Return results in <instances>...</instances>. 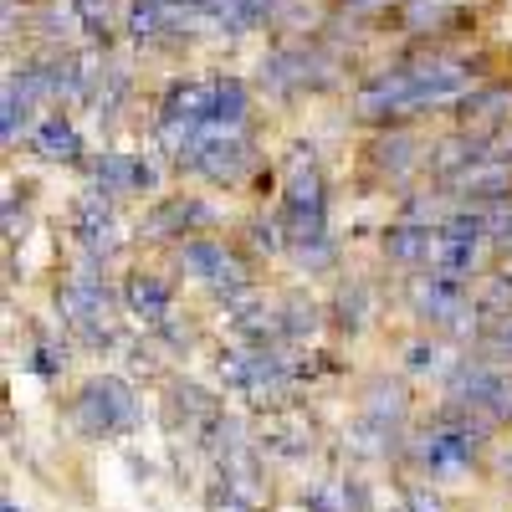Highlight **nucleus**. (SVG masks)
<instances>
[{
    "label": "nucleus",
    "instance_id": "21",
    "mask_svg": "<svg viewBox=\"0 0 512 512\" xmlns=\"http://www.w3.org/2000/svg\"><path fill=\"white\" fill-rule=\"evenodd\" d=\"M88 175H93V190L123 200V195H134V154H123V149H103L93 164H88Z\"/></svg>",
    "mask_w": 512,
    "mask_h": 512
},
{
    "label": "nucleus",
    "instance_id": "4",
    "mask_svg": "<svg viewBox=\"0 0 512 512\" xmlns=\"http://www.w3.org/2000/svg\"><path fill=\"white\" fill-rule=\"evenodd\" d=\"M487 431H492V420H482V415L441 410V420L410 446V456H415V466L425 477H461V472H472V466H477Z\"/></svg>",
    "mask_w": 512,
    "mask_h": 512
},
{
    "label": "nucleus",
    "instance_id": "13",
    "mask_svg": "<svg viewBox=\"0 0 512 512\" xmlns=\"http://www.w3.org/2000/svg\"><path fill=\"white\" fill-rule=\"evenodd\" d=\"M436 241H441V231L436 226H420V221H390L379 231V256L390 267H400V272H420V267H431V256H436Z\"/></svg>",
    "mask_w": 512,
    "mask_h": 512
},
{
    "label": "nucleus",
    "instance_id": "23",
    "mask_svg": "<svg viewBox=\"0 0 512 512\" xmlns=\"http://www.w3.org/2000/svg\"><path fill=\"white\" fill-rule=\"evenodd\" d=\"M277 11H282V0H231L226 16H221L216 26H221L226 36H246V31H256V26L277 21Z\"/></svg>",
    "mask_w": 512,
    "mask_h": 512
},
{
    "label": "nucleus",
    "instance_id": "12",
    "mask_svg": "<svg viewBox=\"0 0 512 512\" xmlns=\"http://www.w3.org/2000/svg\"><path fill=\"white\" fill-rule=\"evenodd\" d=\"M451 118L461 128H487V134H497V128H512V77H487L477 82L472 93H461L451 103Z\"/></svg>",
    "mask_w": 512,
    "mask_h": 512
},
{
    "label": "nucleus",
    "instance_id": "36",
    "mask_svg": "<svg viewBox=\"0 0 512 512\" xmlns=\"http://www.w3.org/2000/svg\"><path fill=\"white\" fill-rule=\"evenodd\" d=\"M502 477H512V446H507V456H502Z\"/></svg>",
    "mask_w": 512,
    "mask_h": 512
},
{
    "label": "nucleus",
    "instance_id": "19",
    "mask_svg": "<svg viewBox=\"0 0 512 512\" xmlns=\"http://www.w3.org/2000/svg\"><path fill=\"white\" fill-rule=\"evenodd\" d=\"M364 415L369 420H379L384 431H405V415H410V395H405V384H395V379H374L369 390H364Z\"/></svg>",
    "mask_w": 512,
    "mask_h": 512
},
{
    "label": "nucleus",
    "instance_id": "15",
    "mask_svg": "<svg viewBox=\"0 0 512 512\" xmlns=\"http://www.w3.org/2000/svg\"><path fill=\"white\" fill-rule=\"evenodd\" d=\"M210 88H216V98H210V123L205 128L210 134H246L251 128V88L231 72H216Z\"/></svg>",
    "mask_w": 512,
    "mask_h": 512
},
{
    "label": "nucleus",
    "instance_id": "17",
    "mask_svg": "<svg viewBox=\"0 0 512 512\" xmlns=\"http://www.w3.org/2000/svg\"><path fill=\"white\" fill-rule=\"evenodd\" d=\"M277 318H282V344H313V338L323 333V323H328V308L313 303L308 292H287Z\"/></svg>",
    "mask_w": 512,
    "mask_h": 512
},
{
    "label": "nucleus",
    "instance_id": "10",
    "mask_svg": "<svg viewBox=\"0 0 512 512\" xmlns=\"http://www.w3.org/2000/svg\"><path fill=\"white\" fill-rule=\"evenodd\" d=\"M472 21V0H405V6L395 11V26L400 36L420 41V47H436V41H451V36H466L461 26Z\"/></svg>",
    "mask_w": 512,
    "mask_h": 512
},
{
    "label": "nucleus",
    "instance_id": "16",
    "mask_svg": "<svg viewBox=\"0 0 512 512\" xmlns=\"http://www.w3.org/2000/svg\"><path fill=\"white\" fill-rule=\"evenodd\" d=\"M328 318L338 333H364L374 318V287L364 277H344L333 292V303H328Z\"/></svg>",
    "mask_w": 512,
    "mask_h": 512
},
{
    "label": "nucleus",
    "instance_id": "28",
    "mask_svg": "<svg viewBox=\"0 0 512 512\" xmlns=\"http://www.w3.org/2000/svg\"><path fill=\"white\" fill-rule=\"evenodd\" d=\"M26 369H31L36 379L57 384V379L67 374V344H52V338H36L31 354H26Z\"/></svg>",
    "mask_w": 512,
    "mask_h": 512
},
{
    "label": "nucleus",
    "instance_id": "14",
    "mask_svg": "<svg viewBox=\"0 0 512 512\" xmlns=\"http://www.w3.org/2000/svg\"><path fill=\"white\" fill-rule=\"evenodd\" d=\"M31 149H36V159H47V164H82L88 144H82L77 123H72V108L57 103V108L41 113V123L31 128Z\"/></svg>",
    "mask_w": 512,
    "mask_h": 512
},
{
    "label": "nucleus",
    "instance_id": "3",
    "mask_svg": "<svg viewBox=\"0 0 512 512\" xmlns=\"http://www.w3.org/2000/svg\"><path fill=\"white\" fill-rule=\"evenodd\" d=\"M277 221H282L287 241L328 231V175H323L313 144H292V154H287L282 190H277Z\"/></svg>",
    "mask_w": 512,
    "mask_h": 512
},
{
    "label": "nucleus",
    "instance_id": "38",
    "mask_svg": "<svg viewBox=\"0 0 512 512\" xmlns=\"http://www.w3.org/2000/svg\"><path fill=\"white\" fill-rule=\"evenodd\" d=\"M0 512H26V507H16V502H11V497H6V507H0Z\"/></svg>",
    "mask_w": 512,
    "mask_h": 512
},
{
    "label": "nucleus",
    "instance_id": "5",
    "mask_svg": "<svg viewBox=\"0 0 512 512\" xmlns=\"http://www.w3.org/2000/svg\"><path fill=\"white\" fill-rule=\"evenodd\" d=\"M425 113V93H420V77L410 62H390V67H374L359 77L354 88V118L369 128H390V123H420Z\"/></svg>",
    "mask_w": 512,
    "mask_h": 512
},
{
    "label": "nucleus",
    "instance_id": "33",
    "mask_svg": "<svg viewBox=\"0 0 512 512\" xmlns=\"http://www.w3.org/2000/svg\"><path fill=\"white\" fill-rule=\"evenodd\" d=\"M159 185H164V169L149 154H134V195H159Z\"/></svg>",
    "mask_w": 512,
    "mask_h": 512
},
{
    "label": "nucleus",
    "instance_id": "1",
    "mask_svg": "<svg viewBox=\"0 0 512 512\" xmlns=\"http://www.w3.org/2000/svg\"><path fill=\"white\" fill-rule=\"evenodd\" d=\"M405 303H410V318L425 328L451 333V338H466V333L477 338V323H482L477 282H456V277H441L436 267H420L405 282Z\"/></svg>",
    "mask_w": 512,
    "mask_h": 512
},
{
    "label": "nucleus",
    "instance_id": "24",
    "mask_svg": "<svg viewBox=\"0 0 512 512\" xmlns=\"http://www.w3.org/2000/svg\"><path fill=\"white\" fill-rule=\"evenodd\" d=\"M180 415H185V425H200V420L216 415V405H210V395L200 390V384L175 379V384H169V420L180 425Z\"/></svg>",
    "mask_w": 512,
    "mask_h": 512
},
{
    "label": "nucleus",
    "instance_id": "18",
    "mask_svg": "<svg viewBox=\"0 0 512 512\" xmlns=\"http://www.w3.org/2000/svg\"><path fill=\"white\" fill-rule=\"evenodd\" d=\"M487 251H492V246H482V241H451V236H441L431 267H436L441 277H456V282H477V277H487V272H482Z\"/></svg>",
    "mask_w": 512,
    "mask_h": 512
},
{
    "label": "nucleus",
    "instance_id": "2",
    "mask_svg": "<svg viewBox=\"0 0 512 512\" xmlns=\"http://www.w3.org/2000/svg\"><path fill=\"white\" fill-rule=\"evenodd\" d=\"M72 425H77L88 441L134 436L139 425H144L139 390H134L123 374H93V379H82L77 395H72Z\"/></svg>",
    "mask_w": 512,
    "mask_h": 512
},
{
    "label": "nucleus",
    "instance_id": "6",
    "mask_svg": "<svg viewBox=\"0 0 512 512\" xmlns=\"http://www.w3.org/2000/svg\"><path fill=\"white\" fill-rule=\"evenodd\" d=\"M175 272L190 277V282H200L210 297H226V292L256 282L251 277V262L241 256V246L226 241V236H216V231L175 241Z\"/></svg>",
    "mask_w": 512,
    "mask_h": 512
},
{
    "label": "nucleus",
    "instance_id": "7",
    "mask_svg": "<svg viewBox=\"0 0 512 512\" xmlns=\"http://www.w3.org/2000/svg\"><path fill=\"white\" fill-rule=\"evenodd\" d=\"M446 390L451 400H461L472 415L482 420H512V374L502 364H492L487 354H472V359H456L446 369Z\"/></svg>",
    "mask_w": 512,
    "mask_h": 512
},
{
    "label": "nucleus",
    "instance_id": "9",
    "mask_svg": "<svg viewBox=\"0 0 512 512\" xmlns=\"http://www.w3.org/2000/svg\"><path fill=\"white\" fill-rule=\"evenodd\" d=\"M221 226V210L205 195H159L149 205V216L139 226V236L149 241H185V236H205Z\"/></svg>",
    "mask_w": 512,
    "mask_h": 512
},
{
    "label": "nucleus",
    "instance_id": "27",
    "mask_svg": "<svg viewBox=\"0 0 512 512\" xmlns=\"http://www.w3.org/2000/svg\"><path fill=\"white\" fill-rule=\"evenodd\" d=\"M241 236H246V246H251L256 256H287V231H282V221H277V210H272V216H251V221L241 226Z\"/></svg>",
    "mask_w": 512,
    "mask_h": 512
},
{
    "label": "nucleus",
    "instance_id": "30",
    "mask_svg": "<svg viewBox=\"0 0 512 512\" xmlns=\"http://www.w3.org/2000/svg\"><path fill=\"white\" fill-rule=\"evenodd\" d=\"M441 369V344L436 338H410L405 344V374H431Z\"/></svg>",
    "mask_w": 512,
    "mask_h": 512
},
{
    "label": "nucleus",
    "instance_id": "37",
    "mask_svg": "<svg viewBox=\"0 0 512 512\" xmlns=\"http://www.w3.org/2000/svg\"><path fill=\"white\" fill-rule=\"evenodd\" d=\"M497 144H512V128H497Z\"/></svg>",
    "mask_w": 512,
    "mask_h": 512
},
{
    "label": "nucleus",
    "instance_id": "20",
    "mask_svg": "<svg viewBox=\"0 0 512 512\" xmlns=\"http://www.w3.org/2000/svg\"><path fill=\"white\" fill-rule=\"evenodd\" d=\"M287 256H292V267H297V272H308V277L333 272V267H338V236H333V226H328V231H313V236L287 241Z\"/></svg>",
    "mask_w": 512,
    "mask_h": 512
},
{
    "label": "nucleus",
    "instance_id": "29",
    "mask_svg": "<svg viewBox=\"0 0 512 512\" xmlns=\"http://www.w3.org/2000/svg\"><path fill=\"white\" fill-rule=\"evenodd\" d=\"M477 308H482V318L512 313V267L507 272H487V287L477 292Z\"/></svg>",
    "mask_w": 512,
    "mask_h": 512
},
{
    "label": "nucleus",
    "instance_id": "11",
    "mask_svg": "<svg viewBox=\"0 0 512 512\" xmlns=\"http://www.w3.org/2000/svg\"><path fill=\"white\" fill-rule=\"evenodd\" d=\"M118 303L144 328H159L169 313H175V287H169V277H159L154 267H128L123 282H118Z\"/></svg>",
    "mask_w": 512,
    "mask_h": 512
},
{
    "label": "nucleus",
    "instance_id": "35",
    "mask_svg": "<svg viewBox=\"0 0 512 512\" xmlns=\"http://www.w3.org/2000/svg\"><path fill=\"white\" fill-rule=\"evenodd\" d=\"M405 512H446L431 487H405Z\"/></svg>",
    "mask_w": 512,
    "mask_h": 512
},
{
    "label": "nucleus",
    "instance_id": "34",
    "mask_svg": "<svg viewBox=\"0 0 512 512\" xmlns=\"http://www.w3.org/2000/svg\"><path fill=\"white\" fill-rule=\"evenodd\" d=\"M338 492H344V512H369V487L359 477H344V482H338Z\"/></svg>",
    "mask_w": 512,
    "mask_h": 512
},
{
    "label": "nucleus",
    "instance_id": "22",
    "mask_svg": "<svg viewBox=\"0 0 512 512\" xmlns=\"http://www.w3.org/2000/svg\"><path fill=\"white\" fill-rule=\"evenodd\" d=\"M72 11H77V26L82 36H88V47L98 52H113V0H72Z\"/></svg>",
    "mask_w": 512,
    "mask_h": 512
},
{
    "label": "nucleus",
    "instance_id": "25",
    "mask_svg": "<svg viewBox=\"0 0 512 512\" xmlns=\"http://www.w3.org/2000/svg\"><path fill=\"white\" fill-rule=\"evenodd\" d=\"M128 93H134V72H128L123 62H108V72H103V88H98V123H113L118 118V108L128 103Z\"/></svg>",
    "mask_w": 512,
    "mask_h": 512
},
{
    "label": "nucleus",
    "instance_id": "26",
    "mask_svg": "<svg viewBox=\"0 0 512 512\" xmlns=\"http://www.w3.org/2000/svg\"><path fill=\"white\" fill-rule=\"evenodd\" d=\"M477 354L492 364H512V313H492L477 323Z\"/></svg>",
    "mask_w": 512,
    "mask_h": 512
},
{
    "label": "nucleus",
    "instance_id": "32",
    "mask_svg": "<svg viewBox=\"0 0 512 512\" xmlns=\"http://www.w3.org/2000/svg\"><path fill=\"white\" fill-rule=\"evenodd\" d=\"M303 507L308 512H344V492H338V482H318L303 492Z\"/></svg>",
    "mask_w": 512,
    "mask_h": 512
},
{
    "label": "nucleus",
    "instance_id": "31",
    "mask_svg": "<svg viewBox=\"0 0 512 512\" xmlns=\"http://www.w3.org/2000/svg\"><path fill=\"white\" fill-rule=\"evenodd\" d=\"M405 6V0H333V11L338 16H349V21H369V16H395Z\"/></svg>",
    "mask_w": 512,
    "mask_h": 512
},
{
    "label": "nucleus",
    "instance_id": "8",
    "mask_svg": "<svg viewBox=\"0 0 512 512\" xmlns=\"http://www.w3.org/2000/svg\"><path fill=\"white\" fill-rule=\"evenodd\" d=\"M425 144L415 134V123H390V128H374L369 144H364V164L374 169L379 185H405L415 169H425Z\"/></svg>",
    "mask_w": 512,
    "mask_h": 512
}]
</instances>
